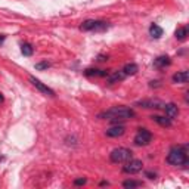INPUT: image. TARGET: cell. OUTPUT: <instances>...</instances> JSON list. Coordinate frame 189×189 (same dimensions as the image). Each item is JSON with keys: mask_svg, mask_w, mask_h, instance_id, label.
<instances>
[{"mask_svg": "<svg viewBox=\"0 0 189 189\" xmlns=\"http://www.w3.org/2000/svg\"><path fill=\"white\" fill-rule=\"evenodd\" d=\"M142 168H143V162L140 161V160H133V158H130L128 161L124 162L123 172L127 173V174H136V173L142 172Z\"/></svg>", "mask_w": 189, "mask_h": 189, "instance_id": "obj_6", "label": "cell"}, {"mask_svg": "<svg viewBox=\"0 0 189 189\" xmlns=\"http://www.w3.org/2000/svg\"><path fill=\"white\" fill-rule=\"evenodd\" d=\"M188 78H189V72L188 71H179V72H176V74L173 75L172 80H173V83L183 84V83L188 81Z\"/></svg>", "mask_w": 189, "mask_h": 189, "instance_id": "obj_13", "label": "cell"}, {"mask_svg": "<svg viewBox=\"0 0 189 189\" xmlns=\"http://www.w3.org/2000/svg\"><path fill=\"white\" fill-rule=\"evenodd\" d=\"M139 186H142V182H139V180H132V179H128V180H124L123 182V188H139Z\"/></svg>", "mask_w": 189, "mask_h": 189, "instance_id": "obj_19", "label": "cell"}, {"mask_svg": "<svg viewBox=\"0 0 189 189\" xmlns=\"http://www.w3.org/2000/svg\"><path fill=\"white\" fill-rule=\"evenodd\" d=\"M98 61H99V62H104V61H108V56H104V55H99V58H98Z\"/></svg>", "mask_w": 189, "mask_h": 189, "instance_id": "obj_25", "label": "cell"}, {"mask_svg": "<svg viewBox=\"0 0 189 189\" xmlns=\"http://www.w3.org/2000/svg\"><path fill=\"white\" fill-rule=\"evenodd\" d=\"M152 121H155L157 124H160L161 127H170L173 124V120H170L168 117H161V115H152Z\"/></svg>", "mask_w": 189, "mask_h": 189, "instance_id": "obj_14", "label": "cell"}, {"mask_svg": "<svg viewBox=\"0 0 189 189\" xmlns=\"http://www.w3.org/2000/svg\"><path fill=\"white\" fill-rule=\"evenodd\" d=\"M124 133H126V127H124L123 124H115L114 127L108 128L105 132V134L108 138H120V136H123Z\"/></svg>", "mask_w": 189, "mask_h": 189, "instance_id": "obj_9", "label": "cell"}, {"mask_svg": "<svg viewBox=\"0 0 189 189\" xmlns=\"http://www.w3.org/2000/svg\"><path fill=\"white\" fill-rule=\"evenodd\" d=\"M3 100H5V98H3V94L0 93V104H2V102H3Z\"/></svg>", "mask_w": 189, "mask_h": 189, "instance_id": "obj_28", "label": "cell"}, {"mask_svg": "<svg viewBox=\"0 0 189 189\" xmlns=\"http://www.w3.org/2000/svg\"><path fill=\"white\" fill-rule=\"evenodd\" d=\"M167 162L170 166L176 167H188L189 158H188V145L182 146H173L168 155H167Z\"/></svg>", "mask_w": 189, "mask_h": 189, "instance_id": "obj_2", "label": "cell"}, {"mask_svg": "<svg viewBox=\"0 0 189 189\" xmlns=\"http://www.w3.org/2000/svg\"><path fill=\"white\" fill-rule=\"evenodd\" d=\"M109 28L106 21H100V19H87L80 25L81 31H94V33H102Z\"/></svg>", "mask_w": 189, "mask_h": 189, "instance_id": "obj_3", "label": "cell"}, {"mask_svg": "<svg viewBox=\"0 0 189 189\" xmlns=\"http://www.w3.org/2000/svg\"><path fill=\"white\" fill-rule=\"evenodd\" d=\"M149 86H151V87H160L161 84H160V81H151Z\"/></svg>", "mask_w": 189, "mask_h": 189, "instance_id": "obj_24", "label": "cell"}, {"mask_svg": "<svg viewBox=\"0 0 189 189\" xmlns=\"http://www.w3.org/2000/svg\"><path fill=\"white\" fill-rule=\"evenodd\" d=\"M162 109L166 112V117H168L170 120H174V118L179 115V108L176 104H172V102H170V104H166Z\"/></svg>", "mask_w": 189, "mask_h": 189, "instance_id": "obj_11", "label": "cell"}, {"mask_svg": "<svg viewBox=\"0 0 189 189\" xmlns=\"http://www.w3.org/2000/svg\"><path fill=\"white\" fill-rule=\"evenodd\" d=\"M145 176H146L148 179H155L157 177V174L155 173H152V172H146L145 173Z\"/></svg>", "mask_w": 189, "mask_h": 189, "instance_id": "obj_23", "label": "cell"}, {"mask_svg": "<svg viewBox=\"0 0 189 189\" xmlns=\"http://www.w3.org/2000/svg\"><path fill=\"white\" fill-rule=\"evenodd\" d=\"M2 160H3V157H2V155H0V161H2Z\"/></svg>", "mask_w": 189, "mask_h": 189, "instance_id": "obj_29", "label": "cell"}, {"mask_svg": "<svg viewBox=\"0 0 189 189\" xmlns=\"http://www.w3.org/2000/svg\"><path fill=\"white\" fill-rule=\"evenodd\" d=\"M172 64V59L168 58V56H158L155 61H154V65H155L157 68H166L168 67Z\"/></svg>", "mask_w": 189, "mask_h": 189, "instance_id": "obj_15", "label": "cell"}, {"mask_svg": "<svg viewBox=\"0 0 189 189\" xmlns=\"http://www.w3.org/2000/svg\"><path fill=\"white\" fill-rule=\"evenodd\" d=\"M49 67H50V62H47V61H41V62H37V64H36V70H37V71L47 70Z\"/></svg>", "mask_w": 189, "mask_h": 189, "instance_id": "obj_21", "label": "cell"}, {"mask_svg": "<svg viewBox=\"0 0 189 189\" xmlns=\"http://www.w3.org/2000/svg\"><path fill=\"white\" fill-rule=\"evenodd\" d=\"M86 182H87L86 179L80 177V179H75V180H74V185H75V186H81V185H86Z\"/></svg>", "mask_w": 189, "mask_h": 189, "instance_id": "obj_22", "label": "cell"}, {"mask_svg": "<svg viewBox=\"0 0 189 189\" xmlns=\"http://www.w3.org/2000/svg\"><path fill=\"white\" fill-rule=\"evenodd\" d=\"M123 71H124L126 75H134L136 72L139 71V67H138L136 64H133V62H130V64H126V65H124Z\"/></svg>", "mask_w": 189, "mask_h": 189, "instance_id": "obj_16", "label": "cell"}, {"mask_svg": "<svg viewBox=\"0 0 189 189\" xmlns=\"http://www.w3.org/2000/svg\"><path fill=\"white\" fill-rule=\"evenodd\" d=\"M30 81H31V84H33L34 87H37V89L41 92V93H45V94H47V96H55V90L53 89H50L49 86H46L45 83H41L39 78H36V77H33V75H30Z\"/></svg>", "mask_w": 189, "mask_h": 189, "instance_id": "obj_8", "label": "cell"}, {"mask_svg": "<svg viewBox=\"0 0 189 189\" xmlns=\"http://www.w3.org/2000/svg\"><path fill=\"white\" fill-rule=\"evenodd\" d=\"M132 157H133V152L128 148H115V149L111 151L109 160L112 162H115V164H123V162L128 161Z\"/></svg>", "mask_w": 189, "mask_h": 189, "instance_id": "obj_4", "label": "cell"}, {"mask_svg": "<svg viewBox=\"0 0 189 189\" xmlns=\"http://www.w3.org/2000/svg\"><path fill=\"white\" fill-rule=\"evenodd\" d=\"M21 52H22L24 56H31L33 55V52H34V49L30 43H22V46H21Z\"/></svg>", "mask_w": 189, "mask_h": 189, "instance_id": "obj_20", "label": "cell"}, {"mask_svg": "<svg viewBox=\"0 0 189 189\" xmlns=\"http://www.w3.org/2000/svg\"><path fill=\"white\" fill-rule=\"evenodd\" d=\"M174 36H176V39H177L179 41H185L186 37H188V28H186V27L177 28V30H176V33H174Z\"/></svg>", "mask_w": 189, "mask_h": 189, "instance_id": "obj_18", "label": "cell"}, {"mask_svg": "<svg viewBox=\"0 0 189 189\" xmlns=\"http://www.w3.org/2000/svg\"><path fill=\"white\" fill-rule=\"evenodd\" d=\"M133 142L138 146H146V145H149L152 142V133L146 128H139V132L136 133Z\"/></svg>", "mask_w": 189, "mask_h": 189, "instance_id": "obj_5", "label": "cell"}, {"mask_svg": "<svg viewBox=\"0 0 189 189\" xmlns=\"http://www.w3.org/2000/svg\"><path fill=\"white\" fill-rule=\"evenodd\" d=\"M134 105L145 108V109H162L166 104L160 99H143V100H138Z\"/></svg>", "mask_w": 189, "mask_h": 189, "instance_id": "obj_7", "label": "cell"}, {"mask_svg": "<svg viewBox=\"0 0 189 189\" xmlns=\"http://www.w3.org/2000/svg\"><path fill=\"white\" fill-rule=\"evenodd\" d=\"M136 114L132 108H127V106H112L111 109L104 112H99L98 114V118H102V120H111L114 124H118L121 121H126L128 118H133Z\"/></svg>", "mask_w": 189, "mask_h": 189, "instance_id": "obj_1", "label": "cell"}, {"mask_svg": "<svg viewBox=\"0 0 189 189\" xmlns=\"http://www.w3.org/2000/svg\"><path fill=\"white\" fill-rule=\"evenodd\" d=\"M108 185H109V183H108V182H105V180H104V182H100V186H108Z\"/></svg>", "mask_w": 189, "mask_h": 189, "instance_id": "obj_27", "label": "cell"}, {"mask_svg": "<svg viewBox=\"0 0 189 189\" xmlns=\"http://www.w3.org/2000/svg\"><path fill=\"white\" fill-rule=\"evenodd\" d=\"M149 34H151V37H154V39H160L162 36V28L160 25H157V24H151Z\"/></svg>", "mask_w": 189, "mask_h": 189, "instance_id": "obj_17", "label": "cell"}, {"mask_svg": "<svg viewBox=\"0 0 189 189\" xmlns=\"http://www.w3.org/2000/svg\"><path fill=\"white\" fill-rule=\"evenodd\" d=\"M5 36H0V45H3V41H5Z\"/></svg>", "mask_w": 189, "mask_h": 189, "instance_id": "obj_26", "label": "cell"}, {"mask_svg": "<svg viewBox=\"0 0 189 189\" xmlns=\"http://www.w3.org/2000/svg\"><path fill=\"white\" fill-rule=\"evenodd\" d=\"M108 74H109V71H106V70H96V68H87L84 71V75H87V77H108Z\"/></svg>", "mask_w": 189, "mask_h": 189, "instance_id": "obj_12", "label": "cell"}, {"mask_svg": "<svg viewBox=\"0 0 189 189\" xmlns=\"http://www.w3.org/2000/svg\"><path fill=\"white\" fill-rule=\"evenodd\" d=\"M127 77L126 74H124V71L123 70H118V71H112L108 74V83L109 84H114V83H120V81H123L124 78Z\"/></svg>", "mask_w": 189, "mask_h": 189, "instance_id": "obj_10", "label": "cell"}]
</instances>
